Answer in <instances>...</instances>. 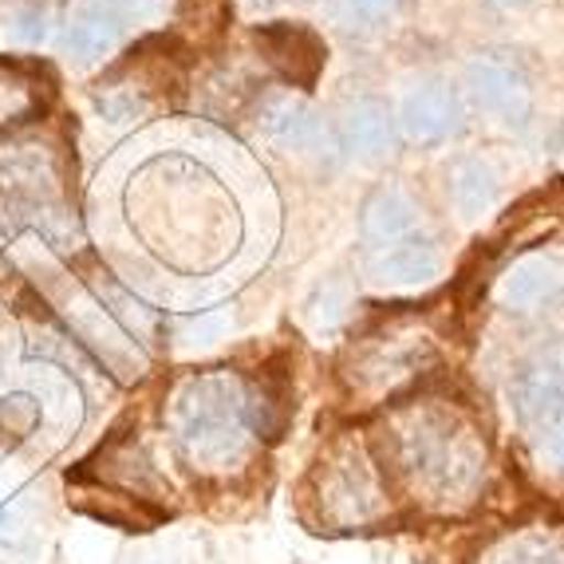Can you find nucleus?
I'll return each mask as SVG.
<instances>
[{"label": "nucleus", "mask_w": 564, "mask_h": 564, "mask_svg": "<svg viewBox=\"0 0 564 564\" xmlns=\"http://www.w3.org/2000/svg\"><path fill=\"white\" fill-rule=\"evenodd\" d=\"M478 564H564V536L556 529H518L481 549Z\"/></svg>", "instance_id": "f8f14e48"}, {"label": "nucleus", "mask_w": 564, "mask_h": 564, "mask_svg": "<svg viewBox=\"0 0 564 564\" xmlns=\"http://www.w3.org/2000/svg\"><path fill=\"white\" fill-rule=\"evenodd\" d=\"M269 131H273L284 147H292V151H308L312 142L321 139V122H316V115H312L308 107L284 99V104H273V111H269Z\"/></svg>", "instance_id": "f3484780"}, {"label": "nucleus", "mask_w": 564, "mask_h": 564, "mask_svg": "<svg viewBox=\"0 0 564 564\" xmlns=\"http://www.w3.org/2000/svg\"><path fill=\"white\" fill-rule=\"evenodd\" d=\"M518 414L533 462L553 478H564V383L549 367L518 383Z\"/></svg>", "instance_id": "20e7f679"}, {"label": "nucleus", "mask_w": 564, "mask_h": 564, "mask_svg": "<svg viewBox=\"0 0 564 564\" xmlns=\"http://www.w3.org/2000/svg\"><path fill=\"white\" fill-rule=\"evenodd\" d=\"M414 226H419V209H414V202L406 198L399 186H383L367 198L364 234H367V241H376V249L379 245H391V241L411 237Z\"/></svg>", "instance_id": "9b49d317"}, {"label": "nucleus", "mask_w": 564, "mask_h": 564, "mask_svg": "<svg viewBox=\"0 0 564 564\" xmlns=\"http://www.w3.org/2000/svg\"><path fill=\"white\" fill-rule=\"evenodd\" d=\"M466 87H470L474 104L481 111L498 115L501 122H525L529 104H533L521 72H513L501 59H474L466 67Z\"/></svg>", "instance_id": "423d86ee"}, {"label": "nucleus", "mask_w": 564, "mask_h": 564, "mask_svg": "<svg viewBox=\"0 0 564 564\" xmlns=\"http://www.w3.org/2000/svg\"><path fill=\"white\" fill-rule=\"evenodd\" d=\"M76 506L84 509L87 518L115 529H127V533H147V529H154L162 521L159 506H151L147 498L119 494V489H84L76 498Z\"/></svg>", "instance_id": "9d476101"}, {"label": "nucleus", "mask_w": 564, "mask_h": 564, "mask_svg": "<svg viewBox=\"0 0 564 564\" xmlns=\"http://www.w3.org/2000/svg\"><path fill=\"white\" fill-rule=\"evenodd\" d=\"M115 32H119V20L104 17V12H91V17L76 20V24L67 29L64 44L76 59H99V56L111 52Z\"/></svg>", "instance_id": "a211bd4d"}, {"label": "nucleus", "mask_w": 564, "mask_h": 564, "mask_svg": "<svg viewBox=\"0 0 564 564\" xmlns=\"http://www.w3.org/2000/svg\"><path fill=\"white\" fill-rule=\"evenodd\" d=\"M451 198H454V209H458L466 221H478V217H486L489 209H494V202H498V174L481 159L458 162L451 174Z\"/></svg>", "instance_id": "2eb2a0df"}, {"label": "nucleus", "mask_w": 564, "mask_h": 564, "mask_svg": "<svg viewBox=\"0 0 564 564\" xmlns=\"http://www.w3.org/2000/svg\"><path fill=\"white\" fill-rule=\"evenodd\" d=\"M501 4H518V0H501Z\"/></svg>", "instance_id": "412c9836"}, {"label": "nucleus", "mask_w": 564, "mask_h": 564, "mask_svg": "<svg viewBox=\"0 0 564 564\" xmlns=\"http://www.w3.org/2000/svg\"><path fill=\"white\" fill-rule=\"evenodd\" d=\"M229 20H234L229 0H178V29L186 36L189 52L221 44L229 32Z\"/></svg>", "instance_id": "dca6fc26"}, {"label": "nucleus", "mask_w": 564, "mask_h": 564, "mask_svg": "<svg viewBox=\"0 0 564 564\" xmlns=\"http://www.w3.org/2000/svg\"><path fill=\"white\" fill-rule=\"evenodd\" d=\"M395 9H399V0H344V17L364 24V29L387 20Z\"/></svg>", "instance_id": "aec40b11"}, {"label": "nucleus", "mask_w": 564, "mask_h": 564, "mask_svg": "<svg viewBox=\"0 0 564 564\" xmlns=\"http://www.w3.org/2000/svg\"><path fill=\"white\" fill-rule=\"evenodd\" d=\"M40 423V406L29 395H12L0 403V431L12 434V438H29L32 426Z\"/></svg>", "instance_id": "6ab92c4d"}, {"label": "nucleus", "mask_w": 564, "mask_h": 564, "mask_svg": "<svg viewBox=\"0 0 564 564\" xmlns=\"http://www.w3.org/2000/svg\"><path fill=\"white\" fill-rule=\"evenodd\" d=\"M443 261H438V249H434L426 237H403V241L379 245L376 257H371V276L379 284H395V289H406V284H426L438 276Z\"/></svg>", "instance_id": "6e6552de"}, {"label": "nucleus", "mask_w": 564, "mask_h": 564, "mask_svg": "<svg viewBox=\"0 0 564 564\" xmlns=\"http://www.w3.org/2000/svg\"><path fill=\"white\" fill-rule=\"evenodd\" d=\"M458 99H454L446 87H419L403 99L399 107V127H403L406 139L414 142H438L446 134L458 131Z\"/></svg>", "instance_id": "1a4fd4ad"}, {"label": "nucleus", "mask_w": 564, "mask_h": 564, "mask_svg": "<svg viewBox=\"0 0 564 564\" xmlns=\"http://www.w3.org/2000/svg\"><path fill=\"white\" fill-rule=\"evenodd\" d=\"M312 498L321 521L332 529H371L391 518V489L379 470V458L356 434L336 438L316 462Z\"/></svg>", "instance_id": "f03ea898"}, {"label": "nucleus", "mask_w": 564, "mask_h": 564, "mask_svg": "<svg viewBox=\"0 0 564 564\" xmlns=\"http://www.w3.org/2000/svg\"><path fill=\"white\" fill-rule=\"evenodd\" d=\"M245 426H249L245 399L234 395L226 383H206L186 399L182 411V451L202 466H226L241 454Z\"/></svg>", "instance_id": "7ed1b4c3"}, {"label": "nucleus", "mask_w": 564, "mask_h": 564, "mask_svg": "<svg viewBox=\"0 0 564 564\" xmlns=\"http://www.w3.org/2000/svg\"><path fill=\"white\" fill-rule=\"evenodd\" d=\"M257 47L276 67V76L296 87H312L328 64V44L308 24H289V20L264 24V29H257Z\"/></svg>", "instance_id": "39448f33"}, {"label": "nucleus", "mask_w": 564, "mask_h": 564, "mask_svg": "<svg viewBox=\"0 0 564 564\" xmlns=\"http://www.w3.org/2000/svg\"><path fill=\"white\" fill-rule=\"evenodd\" d=\"M498 296L509 304V308L533 312L553 304L556 296H564V261L545 253H529L521 261H513L501 273Z\"/></svg>", "instance_id": "0eeeda50"}, {"label": "nucleus", "mask_w": 564, "mask_h": 564, "mask_svg": "<svg viewBox=\"0 0 564 564\" xmlns=\"http://www.w3.org/2000/svg\"><path fill=\"white\" fill-rule=\"evenodd\" d=\"M344 139H348V147L356 154L376 159V154L391 151V142H395V119H391V111L383 104L364 99V104L348 107V115H344Z\"/></svg>", "instance_id": "4468645a"}, {"label": "nucleus", "mask_w": 564, "mask_h": 564, "mask_svg": "<svg viewBox=\"0 0 564 564\" xmlns=\"http://www.w3.org/2000/svg\"><path fill=\"white\" fill-rule=\"evenodd\" d=\"M419 359H423V348H414L406 339H391L387 348L371 344V348L364 351V359H359L356 379H359V387H371L376 395H383V391H391L395 383H403L406 376L419 371Z\"/></svg>", "instance_id": "ddd939ff"}, {"label": "nucleus", "mask_w": 564, "mask_h": 564, "mask_svg": "<svg viewBox=\"0 0 564 564\" xmlns=\"http://www.w3.org/2000/svg\"><path fill=\"white\" fill-rule=\"evenodd\" d=\"M383 458L431 513H462L486 489L489 451L478 423L446 399H414L387 414Z\"/></svg>", "instance_id": "f257e3e1"}]
</instances>
